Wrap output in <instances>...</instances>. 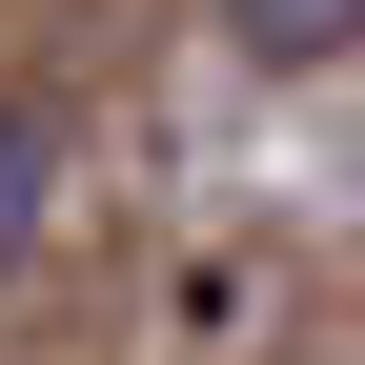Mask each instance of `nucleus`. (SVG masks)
Returning <instances> with one entry per match:
<instances>
[{
  "label": "nucleus",
  "mask_w": 365,
  "mask_h": 365,
  "mask_svg": "<svg viewBox=\"0 0 365 365\" xmlns=\"http://www.w3.org/2000/svg\"><path fill=\"white\" fill-rule=\"evenodd\" d=\"M223 41H244V61H345L365 0H223Z\"/></svg>",
  "instance_id": "nucleus-1"
},
{
  "label": "nucleus",
  "mask_w": 365,
  "mask_h": 365,
  "mask_svg": "<svg viewBox=\"0 0 365 365\" xmlns=\"http://www.w3.org/2000/svg\"><path fill=\"white\" fill-rule=\"evenodd\" d=\"M41 182H61V143H41V122H21V102H0V264H21V244H41Z\"/></svg>",
  "instance_id": "nucleus-2"
}]
</instances>
